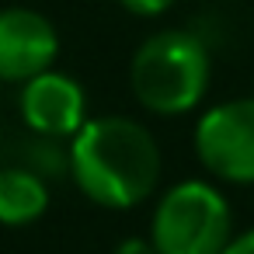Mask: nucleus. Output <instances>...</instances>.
Masks as SVG:
<instances>
[{
	"mask_svg": "<svg viewBox=\"0 0 254 254\" xmlns=\"http://www.w3.org/2000/svg\"><path fill=\"white\" fill-rule=\"evenodd\" d=\"M112 254H157V247H153L146 237H129V240H122Z\"/></svg>",
	"mask_w": 254,
	"mask_h": 254,
	"instance_id": "nucleus-9",
	"label": "nucleus"
},
{
	"mask_svg": "<svg viewBox=\"0 0 254 254\" xmlns=\"http://www.w3.org/2000/svg\"><path fill=\"white\" fill-rule=\"evenodd\" d=\"M66 171L94 205L132 209L146 202L160 181V146L136 119H87L70 136Z\"/></svg>",
	"mask_w": 254,
	"mask_h": 254,
	"instance_id": "nucleus-1",
	"label": "nucleus"
},
{
	"mask_svg": "<svg viewBox=\"0 0 254 254\" xmlns=\"http://www.w3.org/2000/svg\"><path fill=\"white\" fill-rule=\"evenodd\" d=\"M195 157L212 178L254 185V98L212 105L195 126Z\"/></svg>",
	"mask_w": 254,
	"mask_h": 254,
	"instance_id": "nucleus-4",
	"label": "nucleus"
},
{
	"mask_svg": "<svg viewBox=\"0 0 254 254\" xmlns=\"http://www.w3.org/2000/svg\"><path fill=\"white\" fill-rule=\"evenodd\" d=\"M60 56L56 25L32 7L0 11V80L25 84L42 70H53Z\"/></svg>",
	"mask_w": 254,
	"mask_h": 254,
	"instance_id": "nucleus-5",
	"label": "nucleus"
},
{
	"mask_svg": "<svg viewBox=\"0 0 254 254\" xmlns=\"http://www.w3.org/2000/svg\"><path fill=\"white\" fill-rule=\"evenodd\" d=\"M49 209V185L32 167H0V223L25 226Z\"/></svg>",
	"mask_w": 254,
	"mask_h": 254,
	"instance_id": "nucleus-7",
	"label": "nucleus"
},
{
	"mask_svg": "<svg viewBox=\"0 0 254 254\" xmlns=\"http://www.w3.org/2000/svg\"><path fill=\"white\" fill-rule=\"evenodd\" d=\"M25 126L42 139H66L87 122V94L84 87L60 70H42L39 77L21 84L18 98Z\"/></svg>",
	"mask_w": 254,
	"mask_h": 254,
	"instance_id": "nucleus-6",
	"label": "nucleus"
},
{
	"mask_svg": "<svg viewBox=\"0 0 254 254\" xmlns=\"http://www.w3.org/2000/svg\"><path fill=\"white\" fill-rule=\"evenodd\" d=\"M223 254H254V230H247L240 237H230V244L223 247Z\"/></svg>",
	"mask_w": 254,
	"mask_h": 254,
	"instance_id": "nucleus-10",
	"label": "nucleus"
},
{
	"mask_svg": "<svg viewBox=\"0 0 254 254\" xmlns=\"http://www.w3.org/2000/svg\"><path fill=\"white\" fill-rule=\"evenodd\" d=\"M119 4L136 18H160L164 11L174 7V0H119Z\"/></svg>",
	"mask_w": 254,
	"mask_h": 254,
	"instance_id": "nucleus-8",
	"label": "nucleus"
},
{
	"mask_svg": "<svg viewBox=\"0 0 254 254\" xmlns=\"http://www.w3.org/2000/svg\"><path fill=\"white\" fill-rule=\"evenodd\" d=\"M230 237V205L205 181L174 185L153 209L150 244L157 247V254H223Z\"/></svg>",
	"mask_w": 254,
	"mask_h": 254,
	"instance_id": "nucleus-3",
	"label": "nucleus"
},
{
	"mask_svg": "<svg viewBox=\"0 0 254 254\" xmlns=\"http://www.w3.org/2000/svg\"><path fill=\"white\" fill-rule=\"evenodd\" d=\"M209 80L212 56L205 42L185 28H164L150 35L129 63L132 94L153 115H185L198 108Z\"/></svg>",
	"mask_w": 254,
	"mask_h": 254,
	"instance_id": "nucleus-2",
	"label": "nucleus"
}]
</instances>
